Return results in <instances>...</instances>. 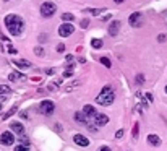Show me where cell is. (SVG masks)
<instances>
[{
    "instance_id": "cell-1",
    "label": "cell",
    "mask_w": 167,
    "mask_h": 151,
    "mask_svg": "<svg viewBox=\"0 0 167 151\" xmlns=\"http://www.w3.org/2000/svg\"><path fill=\"white\" fill-rule=\"evenodd\" d=\"M5 26L10 31L12 36H20L25 29V23L18 15H7L5 16Z\"/></svg>"
},
{
    "instance_id": "cell-2",
    "label": "cell",
    "mask_w": 167,
    "mask_h": 151,
    "mask_svg": "<svg viewBox=\"0 0 167 151\" xmlns=\"http://www.w3.org/2000/svg\"><path fill=\"white\" fill-rule=\"evenodd\" d=\"M96 101H97V104H101V106H111V104H114V101H115V94H114L112 88L109 86V84L101 89V93H99V96H97Z\"/></svg>"
},
{
    "instance_id": "cell-3",
    "label": "cell",
    "mask_w": 167,
    "mask_h": 151,
    "mask_svg": "<svg viewBox=\"0 0 167 151\" xmlns=\"http://www.w3.org/2000/svg\"><path fill=\"white\" fill-rule=\"evenodd\" d=\"M55 10H57V7H55L54 2H44V3L41 5V15L44 16V18L52 16V15L55 13Z\"/></svg>"
},
{
    "instance_id": "cell-4",
    "label": "cell",
    "mask_w": 167,
    "mask_h": 151,
    "mask_svg": "<svg viewBox=\"0 0 167 151\" xmlns=\"http://www.w3.org/2000/svg\"><path fill=\"white\" fill-rule=\"evenodd\" d=\"M55 109V106H54V102L49 101V99H46V101H42L41 102V106H39V111H41V114H44V115H49L52 114Z\"/></svg>"
},
{
    "instance_id": "cell-5",
    "label": "cell",
    "mask_w": 167,
    "mask_h": 151,
    "mask_svg": "<svg viewBox=\"0 0 167 151\" xmlns=\"http://www.w3.org/2000/svg\"><path fill=\"white\" fill-rule=\"evenodd\" d=\"M73 31H75V26L71 25V23H62L60 28H59V34L63 36V37H68Z\"/></svg>"
},
{
    "instance_id": "cell-6",
    "label": "cell",
    "mask_w": 167,
    "mask_h": 151,
    "mask_svg": "<svg viewBox=\"0 0 167 151\" xmlns=\"http://www.w3.org/2000/svg\"><path fill=\"white\" fill-rule=\"evenodd\" d=\"M13 141H15V136H13L12 132H3V133L0 135V145L10 146V145H13Z\"/></svg>"
},
{
    "instance_id": "cell-7",
    "label": "cell",
    "mask_w": 167,
    "mask_h": 151,
    "mask_svg": "<svg viewBox=\"0 0 167 151\" xmlns=\"http://www.w3.org/2000/svg\"><path fill=\"white\" fill-rule=\"evenodd\" d=\"M141 20H143V15L140 12H135V13H131V15H130V18H128V23H130V26L136 28V26L141 25Z\"/></svg>"
},
{
    "instance_id": "cell-8",
    "label": "cell",
    "mask_w": 167,
    "mask_h": 151,
    "mask_svg": "<svg viewBox=\"0 0 167 151\" xmlns=\"http://www.w3.org/2000/svg\"><path fill=\"white\" fill-rule=\"evenodd\" d=\"M94 122H96L97 127H104V125H107L109 117L106 114H96V115H94Z\"/></svg>"
},
{
    "instance_id": "cell-9",
    "label": "cell",
    "mask_w": 167,
    "mask_h": 151,
    "mask_svg": "<svg viewBox=\"0 0 167 151\" xmlns=\"http://www.w3.org/2000/svg\"><path fill=\"white\" fill-rule=\"evenodd\" d=\"M73 141H75L76 145H80V146H88L89 145V140L84 135H81V133H76L73 136Z\"/></svg>"
},
{
    "instance_id": "cell-10",
    "label": "cell",
    "mask_w": 167,
    "mask_h": 151,
    "mask_svg": "<svg viewBox=\"0 0 167 151\" xmlns=\"http://www.w3.org/2000/svg\"><path fill=\"white\" fill-rule=\"evenodd\" d=\"M118 31H120V21H112L111 25H109V34L117 36Z\"/></svg>"
},
{
    "instance_id": "cell-11",
    "label": "cell",
    "mask_w": 167,
    "mask_h": 151,
    "mask_svg": "<svg viewBox=\"0 0 167 151\" xmlns=\"http://www.w3.org/2000/svg\"><path fill=\"white\" fill-rule=\"evenodd\" d=\"M12 127V132H15V133H20L23 135V132H25V127H23L20 122H13V124L10 125Z\"/></svg>"
},
{
    "instance_id": "cell-12",
    "label": "cell",
    "mask_w": 167,
    "mask_h": 151,
    "mask_svg": "<svg viewBox=\"0 0 167 151\" xmlns=\"http://www.w3.org/2000/svg\"><path fill=\"white\" fill-rule=\"evenodd\" d=\"M83 114L86 115V117H89V115H96L97 112H96V109H94L93 106H89V104H86L83 107Z\"/></svg>"
},
{
    "instance_id": "cell-13",
    "label": "cell",
    "mask_w": 167,
    "mask_h": 151,
    "mask_svg": "<svg viewBox=\"0 0 167 151\" xmlns=\"http://www.w3.org/2000/svg\"><path fill=\"white\" fill-rule=\"evenodd\" d=\"M148 143L152 145V146H159L161 145V138L157 135H149L148 136Z\"/></svg>"
},
{
    "instance_id": "cell-14",
    "label": "cell",
    "mask_w": 167,
    "mask_h": 151,
    "mask_svg": "<svg viewBox=\"0 0 167 151\" xmlns=\"http://www.w3.org/2000/svg\"><path fill=\"white\" fill-rule=\"evenodd\" d=\"M75 120L76 122H81V124H86L88 122V117L83 114V112H75Z\"/></svg>"
},
{
    "instance_id": "cell-15",
    "label": "cell",
    "mask_w": 167,
    "mask_h": 151,
    "mask_svg": "<svg viewBox=\"0 0 167 151\" xmlns=\"http://www.w3.org/2000/svg\"><path fill=\"white\" fill-rule=\"evenodd\" d=\"M15 65L20 68H29L31 67V63L28 62V60H15Z\"/></svg>"
},
{
    "instance_id": "cell-16",
    "label": "cell",
    "mask_w": 167,
    "mask_h": 151,
    "mask_svg": "<svg viewBox=\"0 0 167 151\" xmlns=\"http://www.w3.org/2000/svg\"><path fill=\"white\" fill-rule=\"evenodd\" d=\"M12 89L10 86H7V84H0V96H5V94H10Z\"/></svg>"
},
{
    "instance_id": "cell-17",
    "label": "cell",
    "mask_w": 167,
    "mask_h": 151,
    "mask_svg": "<svg viewBox=\"0 0 167 151\" xmlns=\"http://www.w3.org/2000/svg\"><path fill=\"white\" fill-rule=\"evenodd\" d=\"M8 78H10V81H16V80H21V78H25L21 73H18V72H13L8 75Z\"/></svg>"
},
{
    "instance_id": "cell-18",
    "label": "cell",
    "mask_w": 167,
    "mask_h": 151,
    "mask_svg": "<svg viewBox=\"0 0 167 151\" xmlns=\"http://www.w3.org/2000/svg\"><path fill=\"white\" fill-rule=\"evenodd\" d=\"M91 46L94 47V49H101V47L104 46V42H102V39H93L91 41Z\"/></svg>"
},
{
    "instance_id": "cell-19",
    "label": "cell",
    "mask_w": 167,
    "mask_h": 151,
    "mask_svg": "<svg viewBox=\"0 0 167 151\" xmlns=\"http://www.w3.org/2000/svg\"><path fill=\"white\" fill-rule=\"evenodd\" d=\"M62 20H63V21H73L75 16L71 15V13H63V15H62Z\"/></svg>"
},
{
    "instance_id": "cell-20",
    "label": "cell",
    "mask_w": 167,
    "mask_h": 151,
    "mask_svg": "<svg viewBox=\"0 0 167 151\" xmlns=\"http://www.w3.org/2000/svg\"><path fill=\"white\" fill-rule=\"evenodd\" d=\"M101 63L104 65V67H107V68H111V65H112L111 60H109L107 57H101Z\"/></svg>"
},
{
    "instance_id": "cell-21",
    "label": "cell",
    "mask_w": 167,
    "mask_h": 151,
    "mask_svg": "<svg viewBox=\"0 0 167 151\" xmlns=\"http://www.w3.org/2000/svg\"><path fill=\"white\" fill-rule=\"evenodd\" d=\"M84 12H89L91 15H101L102 8H101V10H99V8H89V10H84Z\"/></svg>"
},
{
    "instance_id": "cell-22",
    "label": "cell",
    "mask_w": 167,
    "mask_h": 151,
    "mask_svg": "<svg viewBox=\"0 0 167 151\" xmlns=\"http://www.w3.org/2000/svg\"><path fill=\"white\" fill-rule=\"evenodd\" d=\"M15 111H16V106H13V107H12V109H10V111H8V112H7V114H5V115H3V119H8V117H10V115H13V112H15Z\"/></svg>"
},
{
    "instance_id": "cell-23",
    "label": "cell",
    "mask_w": 167,
    "mask_h": 151,
    "mask_svg": "<svg viewBox=\"0 0 167 151\" xmlns=\"http://www.w3.org/2000/svg\"><path fill=\"white\" fill-rule=\"evenodd\" d=\"M15 151H29V148L25 146V145H18L16 148H15Z\"/></svg>"
},
{
    "instance_id": "cell-24",
    "label": "cell",
    "mask_w": 167,
    "mask_h": 151,
    "mask_svg": "<svg viewBox=\"0 0 167 151\" xmlns=\"http://www.w3.org/2000/svg\"><path fill=\"white\" fill-rule=\"evenodd\" d=\"M34 54H36V55H44V50H42V47H36V49H34Z\"/></svg>"
},
{
    "instance_id": "cell-25",
    "label": "cell",
    "mask_w": 167,
    "mask_h": 151,
    "mask_svg": "<svg viewBox=\"0 0 167 151\" xmlns=\"http://www.w3.org/2000/svg\"><path fill=\"white\" fill-rule=\"evenodd\" d=\"M136 83H138V84L145 83V77H143V75H138V77H136Z\"/></svg>"
},
{
    "instance_id": "cell-26",
    "label": "cell",
    "mask_w": 167,
    "mask_h": 151,
    "mask_svg": "<svg viewBox=\"0 0 167 151\" xmlns=\"http://www.w3.org/2000/svg\"><path fill=\"white\" fill-rule=\"evenodd\" d=\"M20 141H21V145H25V146H28V143H29V140H28L26 136H21Z\"/></svg>"
},
{
    "instance_id": "cell-27",
    "label": "cell",
    "mask_w": 167,
    "mask_h": 151,
    "mask_svg": "<svg viewBox=\"0 0 167 151\" xmlns=\"http://www.w3.org/2000/svg\"><path fill=\"white\" fill-rule=\"evenodd\" d=\"M65 50V44H59L57 46V52H63Z\"/></svg>"
},
{
    "instance_id": "cell-28",
    "label": "cell",
    "mask_w": 167,
    "mask_h": 151,
    "mask_svg": "<svg viewBox=\"0 0 167 151\" xmlns=\"http://www.w3.org/2000/svg\"><path fill=\"white\" fill-rule=\"evenodd\" d=\"M88 25H89V20H83V21H81V28H88Z\"/></svg>"
},
{
    "instance_id": "cell-29",
    "label": "cell",
    "mask_w": 167,
    "mask_h": 151,
    "mask_svg": "<svg viewBox=\"0 0 167 151\" xmlns=\"http://www.w3.org/2000/svg\"><path fill=\"white\" fill-rule=\"evenodd\" d=\"M167 39V37H165V34H159V37H157V41H159V42H164Z\"/></svg>"
},
{
    "instance_id": "cell-30",
    "label": "cell",
    "mask_w": 167,
    "mask_h": 151,
    "mask_svg": "<svg viewBox=\"0 0 167 151\" xmlns=\"http://www.w3.org/2000/svg\"><path fill=\"white\" fill-rule=\"evenodd\" d=\"M133 136H135V138L138 136V124H136L135 127H133Z\"/></svg>"
},
{
    "instance_id": "cell-31",
    "label": "cell",
    "mask_w": 167,
    "mask_h": 151,
    "mask_svg": "<svg viewBox=\"0 0 167 151\" xmlns=\"http://www.w3.org/2000/svg\"><path fill=\"white\" fill-rule=\"evenodd\" d=\"M122 136H123V130H118L115 133V138H122Z\"/></svg>"
},
{
    "instance_id": "cell-32",
    "label": "cell",
    "mask_w": 167,
    "mask_h": 151,
    "mask_svg": "<svg viewBox=\"0 0 167 151\" xmlns=\"http://www.w3.org/2000/svg\"><path fill=\"white\" fill-rule=\"evenodd\" d=\"M8 52H10V54H16V49H15V47H12V46H8Z\"/></svg>"
},
{
    "instance_id": "cell-33",
    "label": "cell",
    "mask_w": 167,
    "mask_h": 151,
    "mask_svg": "<svg viewBox=\"0 0 167 151\" xmlns=\"http://www.w3.org/2000/svg\"><path fill=\"white\" fill-rule=\"evenodd\" d=\"M97 151H112V149L109 148V146H101V148H99Z\"/></svg>"
},
{
    "instance_id": "cell-34",
    "label": "cell",
    "mask_w": 167,
    "mask_h": 151,
    "mask_svg": "<svg viewBox=\"0 0 167 151\" xmlns=\"http://www.w3.org/2000/svg\"><path fill=\"white\" fill-rule=\"evenodd\" d=\"M63 77H66V78H68V77H71V70H66V72L63 73Z\"/></svg>"
},
{
    "instance_id": "cell-35",
    "label": "cell",
    "mask_w": 167,
    "mask_h": 151,
    "mask_svg": "<svg viewBox=\"0 0 167 151\" xmlns=\"http://www.w3.org/2000/svg\"><path fill=\"white\" fill-rule=\"evenodd\" d=\"M46 73H47V75H52V73H54V68H47Z\"/></svg>"
},
{
    "instance_id": "cell-36",
    "label": "cell",
    "mask_w": 167,
    "mask_h": 151,
    "mask_svg": "<svg viewBox=\"0 0 167 151\" xmlns=\"http://www.w3.org/2000/svg\"><path fill=\"white\" fill-rule=\"evenodd\" d=\"M146 98H148V101H151V102H152V94H151V93H148V94H146Z\"/></svg>"
},
{
    "instance_id": "cell-37",
    "label": "cell",
    "mask_w": 167,
    "mask_h": 151,
    "mask_svg": "<svg viewBox=\"0 0 167 151\" xmlns=\"http://www.w3.org/2000/svg\"><path fill=\"white\" fill-rule=\"evenodd\" d=\"M114 2H115V3H122L123 0H114Z\"/></svg>"
},
{
    "instance_id": "cell-38",
    "label": "cell",
    "mask_w": 167,
    "mask_h": 151,
    "mask_svg": "<svg viewBox=\"0 0 167 151\" xmlns=\"http://www.w3.org/2000/svg\"><path fill=\"white\" fill-rule=\"evenodd\" d=\"M0 111H2V102H0Z\"/></svg>"
},
{
    "instance_id": "cell-39",
    "label": "cell",
    "mask_w": 167,
    "mask_h": 151,
    "mask_svg": "<svg viewBox=\"0 0 167 151\" xmlns=\"http://www.w3.org/2000/svg\"><path fill=\"white\" fill-rule=\"evenodd\" d=\"M164 89H165V93H167V84H165V88H164Z\"/></svg>"
}]
</instances>
